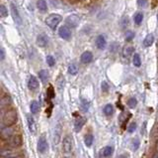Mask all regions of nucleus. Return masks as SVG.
<instances>
[{
  "instance_id": "nucleus-23",
  "label": "nucleus",
  "mask_w": 158,
  "mask_h": 158,
  "mask_svg": "<svg viewBox=\"0 0 158 158\" xmlns=\"http://www.w3.org/2000/svg\"><path fill=\"white\" fill-rule=\"evenodd\" d=\"M132 64L135 65V67H137V68L141 66V59H140V56L138 55V54H133Z\"/></svg>"
},
{
  "instance_id": "nucleus-14",
  "label": "nucleus",
  "mask_w": 158,
  "mask_h": 158,
  "mask_svg": "<svg viewBox=\"0 0 158 158\" xmlns=\"http://www.w3.org/2000/svg\"><path fill=\"white\" fill-rule=\"evenodd\" d=\"M85 123V119L83 118H78L74 122V129L76 132H79L81 129H82L83 125Z\"/></svg>"
},
{
  "instance_id": "nucleus-3",
  "label": "nucleus",
  "mask_w": 158,
  "mask_h": 158,
  "mask_svg": "<svg viewBox=\"0 0 158 158\" xmlns=\"http://www.w3.org/2000/svg\"><path fill=\"white\" fill-rule=\"evenodd\" d=\"M79 21H80V18L75 14H71L67 16L66 19H65V23H66V25L68 26L69 28H76L79 24Z\"/></svg>"
},
{
  "instance_id": "nucleus-36",
  "label": "nucleus",
  "mask_w": 158,
  "mask_h": 158,
  "mask_svg": "<svg viewBox=\"0 0 158 158\" xmlns=\"http://www.w3.org/2000/svg\"><path fill=\"white\" fill-rule=\"evenodd\" d=\"M109 85L106 82H102V84H101V89H102V91L104 92H108V91H109Z\"/></svg>"
},
{
  "instance_id": "nucleus-16",
  "label": "nucleus",
  "mask_w": 158,
  "mask_h": 158,
  "mask_svg": "<svg viewBox=\"0 0 158 158\" xmlns=\"http://www.w3.org/2000/svg\"><path fill=\"white\" fill-rule=\"evenodd\" d=\"M154 42V36L153 34H148L147 36L144 38L143 40V45L144 47H150Z\"/></svg>"
},
{
  "instance_id": "nucleus-40",
  "label": "nucleus",
  "mask_w": 158,
  "mask_h": 158,
  "mask_svg": "<svg viewBox=\"0 0 158 158\" xmlns=\"http://www.w3.org/2000/svg\"><path fill=\"white\" fill-rule=\"evenodd\" d=\"M145 3H146V0H137V4L139 6H143Z\"/></svg>"
},
{
  "instance_id": "nucleus-1",
  "label": "nucleus",
  "mask_w": 158,
  "mask_h": 158,
  "mask_svg": "<svg viewBox=\"0 0 158 158\" xmlns=\"http://www.w3.org/2000/svg\"><path fill=\"white\" fill-rule=\"evenodd\" d=\"M17 121V113L15 110H7L2 115V125L3 127H9L14 125Z\"/></svg>"
},
{
  "instance_id": "nucleus-35",
  "label": "nucleus",
  "mask_w": 158,
  "mask_h": 158,
  "mask_svg": "<svg viewBox=\"0 0 158 158\" xmlns=\"http://www.w3.org/2000/svg\"><path fill=\"white\" fill-rule=\"evenodd\" d=\"M139 147V140H138V138H135V139L132 140V148L133 150H137V148Z\"/></svg>"
},
{
  "instance_id": "nucleus-27",
  "label": "nucleus",
  "mask_w": 158,
  "mask_h": 158,
  "mask_svg": "<svg viewBox=\"0 0 158 158\" xmlns=\"http://www.w3.org/2000/svg\"><path fill=\"white\" fill-rule=\"evenodd\" d=\"M142 20H143L142 13L137 12V14L135 15V24H137V25H140V24L142 23Z\"/></svg>"
},
{
  "instance_id": "nucleus-29",
  "label": "nucleus",
  "mask_w": 158,
  "mask_h": 158,
  "mask_svg": "<svg viewBox=\"0 0 158 158\" xmlns=\"http://www.w3.org/2000/svg\"><path fill=\"white\" fill-rule=\"evenodd\" d=\"M133 38H135V33L132 31H126V34H125V39L127 42H130L132 40H133Z\"/></svg>"
},
{
  "instance_id": "nucleus-43",
  "label": "nucleus",
  "mask_w": 158,
  "mask_h": 158,
  "mask_svg": "<svg viewBox=\"0 0 158 158\" xmlns=\"http://www.w3.org/2000/svg\"><path fill=\"white\" fill-rule=\"evenodd\" d=\"M157 21H158V13H157Z\"/></svg>"
},
{
  "instance_id": "nucleus-42",
  "label": "nucleus",
  "mask_w": 158,
  "mask_h": 158,
  "mask_svg": "<svg viewBox=\"0 0 158 158\" xmlns=\"http://www.w3.org/2000/svg\"><path fill=\"white\" fill-rule=\"evenodd\" d=\"M154 158H158V154H157V155H156V156H155Z\"/></svg>"
},
{
  "instance_id": "nucleus-10",
  "label": "nucleus",
  "mask_w": 158,
  "mask_h": 158,
  "mask_svg": "<svg viewBox=\"0 0 158 158\" xmlns=\"http://www.w3.org/2000/svg\"><path fill=\"white\" fill-rule=\"evenodd\" d=\"M28 87L31 91H36L39 88V82H38L37 78L35 76H30L28 81Z\"/></svg>"
},
{
  "instance_id": "nucleus-4",
  "label": "nucleus",
  "mask_w": 158,
  "mask_h": 158,
  "mask_svg": "<svg viewBox=\"0 0 158 158\" xmlns=\"http://www.w3.org/2000/svg\"><path fill=\"white\" fill-rule=\"evenodd\" d=\"M10 9H11V13H12V17L15 20V22L18 24V25H21L22 24V17L20 15V13L18 11V8L14 3L10 4Z\"/></svg>"
},
{
  "instance_id": "nucleus-38",
  "label": "nucleus",
  "mask_w": 158,
  "mask_h": 158,
  "mask_svg": "<svg viewBox=\"0 0 158 158\" xmlns=\"http://www.w3.org/2000/svg\"><path fill=\"white\" fill-rule=\"evenodd\" d=\"M48 95L50 96V97H54V94H53V87H50L48 89Z\"/></svg>"
},
{
  "instance_id": "nucleus-24",
  "label": "nucleus",
  "mask_w": 158,
  "mask_h": 158,
  "mask_svg": "<svg viewBox=\"0 0 158 158\" xmlns=\"http://www.w3.org/2000/svg\"><path fill=\"white\" fill-rule=\"evenodd\" d=\"M104 113L106 114L107 116H110L112 114L114 113V107L112 105H106L105 107H104Z\"/></svg>"
},
{
  "instance_id": "nucleus-13",
  "label": "nucleus",
  "mask_w": 158,
  "mask_h": 158,
  "mask_svg": "<svg viewBox=\"0 0 158 158\" xmlns=\"http://www.w3.org/2000/svg\"><path fill=\"white\" fill-rule=\"evenodd\" d=\"M80 59L83 64H89V63L92 61V59H93V54L90 51H85L82 55H81Z\"/></svg>"
},
{
  "instance_id": "nucleus-33",
  "label": "nucleus",
  "mask_w": 158,
  "mask_h": 158,
  "mask_svg": "<svg viewBox=\"0 0 158 158\" xmlns=\"http://www.w3.org/2000/svg\"><path fill=\"white\" fill-rule=\"evenodd\" d=\"M89 102H87V100H81V107H82V110H84V111H87L89 110Z\"/></svg>"
},
{
  "instance_id": "nucleus-31",
  "label": "nucleus",
  "mask_w": 158,
  "mask_h": 158,
  "mask_svg": "<svg viewBox=\"0 0 158 158\" xmlns=\"http://www.w3.org/2000/svg\"><path fill=\"white\" fill-rule=\"evenodd\" d=\"M46 60H47V64L50 67H53V66H54V64H56V61H54V58L53 56H50V55L47 56Z\"/></svg>"
},
{
  "instance_id": "nucleus-30",
  "label": "nucleus",
  "mask_w": 158,
  "mask_h": 158,
  "mask_svg": "<svg viewBox=\"0 0 158 158\" xmlns=\"http://www.w3.org/2000/svg\"><path fill=\"white\" fill-rule=\"evenodd\" d=\"M11 103V99L9 97H2L1 100V107L4 108L5 105H9Z\"/></svg>"
},
{
  "instance_id": "nucleus-21",
  "label": "nucleus",
  "mask_w": 158,
  "mask_h": 158,
  "mask_svg": "<svg viewBox=\"0 0 158 158\" xmlns=\"http://www.w3.org/2000/svg\"><path fill=\"white\" fill-rule=\"evenodd\" d=\"M1 135H2V138H8L10 137L12 134V129L9 127H2V130H1Z\"/></svg>"
},
{
  "instance_id": "nucleus-34",
  "label": "nucleus",
  "mask_w": 158,
  "mask_h": 158,
  "mask_svg": "<svg viewBox=\"0 0 158 158\" xmlns=\"http://www.w3.org/2000/svg\"><path fill=\"white\" fill-rule=\"evenodd\" d=\"M127 25H129V17L126 16V17H124V18H122V28L126 29L127 27Z\"/></svg>"
},
{
  "instance_id": "nucleus-41",
  "label": "nucleus",
  "mask_w": 158,
  "mask_h": 158,
  "mask_svg": "<svg viewBox=\"0 0 158 158\" xmlns=\"http://www.w3.org/2000/svg\"><path fill=\"white\" fill-rule=\"evenodd\" d=\"M119 158H129V157H127V155H124V154H122V155H121V156H120Z\"/></svg>"
},
{
  "instance_id": "nucleus-12",
  "label": "nucleus",
  "mask_w": 158,
  "mask_h": 158,
  "mask_svg": "<svg viewBox=\"0 0 158 158\" xmlns=\"http://www.w3.org/2000/svg\"><path fill=\"white\" fill-rule=\"evenodd\" d=\"M106 45H107V41H106L105 37L103 35H99L97 38H96V46L98 49L100 50H104L106 48Z\"/></svg>"
},
{
  "instance_id": "nucleus-6",
  "label": "nucleus",
  "mask_w": 158,
  "mask_h": 158,
  "mask_svg": "<svg viewBox=\"0 0 158 158\" xmlns=\"http://www.w3.org/2000/svg\"><path fill=\"white\" fill-rule=\"evenodd\" d=\"M10 142L13 147H20L22 144H23V137H22L21 134L16 133V134L12 135V137H11L10 139Z\"/></svg>"
},
{
  "instance_id": "nucleus-26",
  "label": "nucleus",
  "mask_w": 158,
  "mask_h": 158,
  "mask_svg": "<svg viewBox=\"0 0 158 158\" xmlns=\"http://www.w3.org/2000/svg\"><path fill=\"white\" fill-rule=\"evenodd\" d=\"M68 73L70 75H76L78 73V67L75 64H70L68 66Z\"/></svg>"
},
{
  "instance_id": "nucleus-39",
  "label": "nucleus",
  "mask_w": 158,
  "mask_h": 158,
  "mask_svg": "<svg viewBox=\"0 0 158 158\" xmlns=\"http://www.w3.org/2000/svg\"><path fill=\"white\" fill-rule=\"evenodd\" d=\"M0 56H1V61H3L4 58H5V51L3 48H1V50H0Z\"/></svg>"
},
{
  "instance_id": "nucleus-18",
  "label": "nucleus",
  "mask_w": 158,
  "mask_h": 158,
  "mask_svg": "<svg viewBox=\"0 0 158 158\" xmlns=\"http://www.w3.org/2000/svg\"><path fill=\"white\" fill-rule=\"evenodd\" d=\"M30 110H31V113L33 114L38 113V111L40 110V103H39V102H37V100H33V102H31V105H30Z\"/></svg>"
},
{
  "instance_id": "nucleus-20",
  "label": "nucleus",
  "mask_w": 158,
  "mask_h": 158,
  "mask_svg": "<svg viewBox=\"0 0 158 158\" xmlns=\"http://www.w3.org/2000/svg\"><path fill=\"white\" fill-rule=\"evenodd\" d=\"M39 78L43 84H46L48 80V72L47 70H41L39 72Z\"/></svg>"
},
{
  "instance_id": "nucleus-25",
  "label": "nucleus",
  "mask_w": 158,
  "mask_h": 158,
  "mask_svg": "<svg viewBox=\"0 0 158 158\" xmlns=\"http://www.w3.org/2000/svg\"><path fill=\"white\" fill-rule=\"evenodd\" d=\"M84 143H85V145L87 147L91 146L92 143H93V135H91V134L86 135L85 138H84Z\"/></svg>"
},
{
  "instance_id": "nucleus-2",
  "label": "nucleus",
  "mask_w": 158,
  "mask_h": 158,
  "mask_svg": "<svg viewBox=\"0 0 158 158\" xmlns=\"http://www.w3.org/2000/svg\"><path fill=\"white\" fill-rule=\"evenodd\" d=\"M62 20V17L60 15L58 14H51L48 15L47 18H46V24L50 27L51 29H56V27L59 23H60V21Z\"/></svg>"
},
{
  "instance_id": "nucleus-11",
  "label": "nucleus",
  "mask_w": 158,
  "mask_h": 158,
  "mask_svg": "<svg viewBox=\"0 0 158 158\" xmlns=\"http://www.w3.org/2000/svg\"><path fill=\"white\" fill-rule=\"evenodd\" d=\"M60 135H61V126L60 124H58L54 128V134H53V142L56 145H58L60 141Z\"/></svg>"
},
{
  "instance_id": "nucleus-32",
  "label": "nucleus",
  "mask_w": 158,
  "mask_h": 158,
  "mask_svg": "<svg viewBox=\"0 0 158 158\" xmlns=\"http://www.w3.org/2000/svg\"><path fill=\"white\" fill-rule=\"evenodd\" d=\"M0 13H1V17H6L8 15L7 8L5 5H1V6H0Z\"/></svg>"
},
{
  "instance_id": "nucleus-22",
  "label": "nucleus",
  "mask_w": 158,
  "mask_h": 158,
  "mask_svg": "<svg viewBox=\"0 0 158 158\" xmlns=\"http://www.w3.org/2000/svg\"><path fill=\"white\" fill-rule=\"evenodd\" d=\"M113 154V147L112 146H106L102 150V155L104 157H110Z\"/></svg>"
},
{
  "instance_id": "nucleus-8",
  "label": "nucleus",
  "mask_w": 158,
  "mask_h": 158,
  "mask_svg": "<svg viewBox=\"0 0 158 158\" xmlns=\"http://www.w3.org/2000/svg\"><path fill=\"white\" fill-rule=\"evenodd\" d=\"M48 149V142L47 139L43 135H42L40 137L39 141H38V150H39L41 153H45L46 150Z\"/></svg>"
},
{
  "instance_id": "nucleus-5",
  "label": "nucleus",
  "mask_w": 158,
  "mask_h": 158,
  "mask_svg": "<svg viewBox=\"0 0 158 158\" xmlns=\"http://www.w3.org/2000/svg\"><path fill=\"white\" fill-rule=\"evenodd\" d=\"M62 148L65 153H70L72 149V139L69 136H65L62 140Z\"/></svg>"
},
{
  "instance_id": "nucleus-28",
  "label": "nucleus",
  "mask_w": 158,
  "mask_h": 158,
  "mask_svg": "<svg viewBox=\"0 0 158 158\" xmlns=\"http://www.w3.org/2000/svg\"><path fill=\"white\" fill-rule=\"evenodd\" d=\"M137 100L135 97H130V99L127 100V105H129L130 108H135L137 107Z\"/></svg>"
},
{
  "instance_id": "nucleus-7",
  "label": "nucleus",
  "mask_w": 158,
  "mask_h": 158,
  "mask_svg": "<svg viewBox=\"0 0 158 158\" xmlns=\"http://www.w3.org/2000/svg\"><path fill=\"white\" fill-rule=\"evenodd\" d=\"M58 35H59V37L62 38V39L68 40L70 36H71L69 27L68 26H61L60 28L58 29Z\"/></svg>"
},
{
  "instance_id": "nucleus-17",
  "label": "nucleus",
  "mask_w": 158,
  "mask_h": 158,
  "mask_svg": "<svg viewBox=\"0 0 158 158\" xmlns=\"http://www.w3.org/2000/svg\"><path fill=\"white\" fill-rule=\"evenodd\" d=\"M27 120H28V126H29L30 131L32 133H35L36 132V122H35L34 118H33L32 116H28Z\"/></svg>"
},
{
  "instance_id": "nucleus-15",
  "label": "nucleus",
  "mask_w": 158,
  "mask_h": 158,
  "mask_svg": "<svg viewBox=\"0 0 158 158\" xmlns=\"http://www.w3.org/2000/svg\"><path fill=\"white\" fill-rule=\"evenodd\" d=\"M133 52H135V47L132 45H127L122 50V56L126 57V58H129Z\"/></svg>"
},
{
  "instance_id": "nucleus-19",
  "label": "nucleus",
  "mask_w": 158,
  "mask_h": 158,
  "mask_svg": "<svg viewBox=\"0 0 158 158\" xmlns=\"http://www.w3.org/2000/svg\"><path fill=\"white\" fill-rule=\"evenodd\" d=\"M37 7L40 11L42 12H46L48 10V5L46 0H38L37 1Z\"/></svg>"
},
{
  "instance_id": "nucleus-37",
  "label": "nucleus",
  "mask_w": 158,
  "mask_h": 158,
  "mask_svg": "<svg viewBox=\"0 0 158 158\" xmlns=\"http://www.w3.org/2000/svg\"><path fill=\"white\" fill-rule=\"evenodd\" d=\"M135 129H137V123H135V122H132V123H130L129 128H127V131L130 133H132Z\"/></svg>"
},
{
  "instance_id": "nucleus-9",
  "label": "nucleus",
  "mask_w": 158,
  "mask_h": 158,
  "mask_svg": "<svg viewBox=\"0 0 158 158\" xmlns=\"http://www.w3.org/2000/svg\"><path fill=\"white\" fill-rule=\"evenodd\" d=\"M48 43V38L46 34H40L37 37V45L39 47H46Z\"/></svg>"
}]
</instances>
